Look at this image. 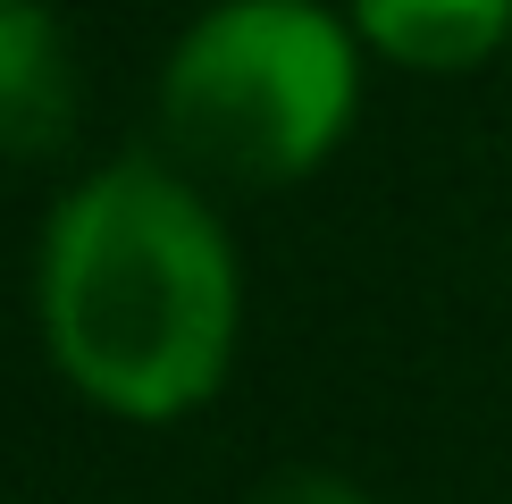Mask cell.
<instances>
[{"instance_id":"obj_1","label":"cell","mask_w":512,"mask_h":504,"mask_svg":"<svg viewBox=\"0 0 512 504\" xmlns=\"http://www.w3.org/2000/svg\"><path fill=\"white\" fill-rule=\"evenodd\" d=\"M34 311L51 370L118 420H185L219 395L244 328V269L194 177L110 160L42 227Z\"/></svg>"},{"instance_id":"obj_2","label":"cell","mask_w":512,"mask_h":504,"mask_svg":"<svg viewBox=\"0 0 512 504\" xmlns=\"http://www.w3.org/2000/svg\"><path fill=\"white\" fill-rule=\"evenodd\" d=\"M361 110V34L328 0H210L160 68V126L227 185L311 177Z\"/></svg>"},{"instance_id":"obj_3","label":"cell","mask_w":512,"mask_h":504,"mask_svg":"<svg viewBox=\"0 0 512 504\" xmlns=\"http://www.w3.org/2000/svg\"><path fill=\"white\" fill-rule=\"evenodd\" d=\"M76 126V51L51 0H0V160H42Z\"/></svg>"},{"instance_id":"obj_4","label":"cell","mask_w":512,"mask_h":504,"mask_svg":"<svg viewBox=\"0 0 512 504\" xmlns=\"http://www.w3.org/2000/svg\"><path fill=\"white\" fill-rule=\"evenodd\" d=\"M345 17L370 59L412 76H471L512 42V0H353Z\"/></svg>"},{"instance_id":"obj_5","label":"cell","mask_w":512,"mask_h":504,"mask_svg":"<svg viewBox=\"0 0 512 504\" xmlns=\"http://www.w3.org/2000/svg\"><path fill=\"white\" fill-rule=\"evenodd\" d=\"M261 504H370L353 488V479H336V471H286V479H269Z\"/></svg>"}]
</instances>
